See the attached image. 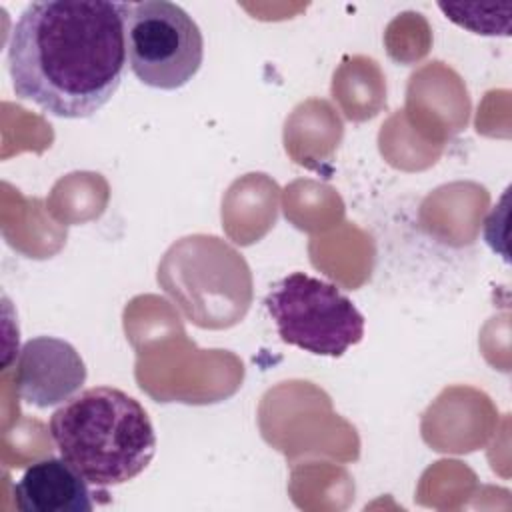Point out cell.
Wrapping results in <instances>:
<instances>
[{
    "instance_id": "obj_2",
    "label": "cell",
    "mask_w": 512,
    "mask_h": 512,
    "mask_svg": "<svg viewBox=\"0 0 512 512\" xmlns=\"http://www.w3.org/2000/svg\"><path fill=\"white\" fill-rule=\"evenodd\" d=\"M48 428L60 456L96 488L136 478L156 454L148 412L112 386L78 392L54 410Z\"/></svg>"
},
{
    "instance_id": "obj_3",
    "label": "cell",
    "mask_w": 512,
    "mask_h": 512,
    "mask_svg": "<svg viewBox=\"0 0 512 512\" xmlns=\"http://www.w3.org/2000/svg\"><path fill=\"white\" fill-rule=\"evenodd\" d=\"M266 310L282 342L316 356H342L364 336V316L334 284L292 272L268 292Z\"/></svg>"
},
{
    "instance_id": "obj_4",
    "label": "cell",
    "mask_w": 512,
    "mask_h": 512,
    "mask_svg": "<svg viewBox=\"0 0 512 512\" xmlns=\"http://www.w3.org/2000/svg\"><path fill=\"white\" fill-rule=\"evenodd\" d=\"M126 64L146 86L176 90L202 66L204 38L194 18L174 2H128L124 16Z\"/></svg>"
},
{
    "instance_id": "obj_6",
    "label": "cell",
    "mask_w": 512,
    "mask_h": 512,
    "mask_svg": "<svg viewBox=\"0 0 512 512\" xmlns=\"http://www.w3.org/2000/svg\"><path fill=\"white\" fill-rule=\"evenodd\" d=\"M14 496L22 512H90L94 508L86 478L62 456L28 466L14 486Z\"/></svg>"
},
{
    "instance_id": "obj_5",
    "label": "cell",
    "mask_w": 512,
    "mask_h": 512,
    "mask_svg": "<svg viewBox=\"0 0 512 512\" xmlns=\"http://www.w3.org/2000/svg\"><path fill=\"white\" fill-rule=\"evenodd\" d=\"M18 396L36 408L64 404L86 382V364L80 352L54 336L30 338L18 352L14 374Z\"/></svg>"
},
{
    "instance_id": "obj_1",
    "label": "cell",
    "mask_w": 512,
    "mask_h": 512,
    "mask_svg": "<svg viewBox=\"0 0 512 512\" xmlns=\"http://www.w3.org/2000/svg\"><path fill=\"white\" fill-rule=\"evenodd\" d=\"M128 2L28 4L8 40L12 90L56 118H90L116 94L126 70Z\"/></svg>"
}]
</instances>
